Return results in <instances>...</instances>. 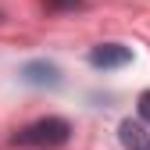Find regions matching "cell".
<instances>
[{
  "label": "cell",
  "instance_id": "cell-1",
  "mask_svg": "<svg viewBox=\"0 0 150 150\" xmlns=\"http://www.w3.org/2000/svg\"><path fill=\"white\" fill-rule=\"evenodd\" d=\"M68 136H71V125H68L64 118H40V122L25 125L22 132L14 136V143H18V146L50 150V146H61V143H68Z\"/></svg>",
  "mask_w": 150,
  "mask_h": 150
},
{
  "label": "cell",
  "instance_id": "cell-2",
  "mask_svg": "<svg viewBox=\"0 0 150 150\" xmlns=\"http://www.w3.org/2000/svg\"><path fill=\"white\" fill-rule=\"evenodd\" d=\"M132 61V50L122 47V43H100L89 50V64L93 68H122Z\"/></svg>",
  "mask_w": 150,
  "mask_h": 150
},
{
  "label": "cell",
  "instance_id": "cell-3",
  "mask_svg": "<svg viewBox=\"0 0 150 150\" xmlns=\"http://www.w3.org/2000/svg\"><path fill=\"white\" fill-rule=\"evenodd\" d=\"M22 79L29 86H57L61 82V71H57V64H50V61H29L22 68Z\"/></svg>",
  "mask_w": 150,
  "mask_h": 150
},
{
  "label": "cell",
  "instance_id": "cell-4",
  "mask_svg": "<svg viewBox=\"0 0 150 150\" xmlns=\"http://www.w3.org/2000/svg\"><path fill=\"white\" fill-rule=\"evenodd\" d=\"M118 136H122L125 150H150V132L139 122H122L118 125Z\"/></svg>",
  "mask_w": 150,
  "mask_h": 150
},
{
  "label": "cell",
  "instance_id": "cell-5",
  "mask_svg": "<svg viewBox=\"0 0 150 150\" xmlns=\"http://www.w3.org/2000/svg\"><path fill=\"white\" fill-rule=\"evenodd\" d=\"M136 111H139V118L150 125V89H143V93H139V104H136Z\"/></svg>",
  "mask_w": 150,
  "mask_h": 150
},
{
  "label": "cell",
  "instance_id": "cell-6",
  "mask_svg": "<svg viewBox=\"0 0 150 150\" xmlns=\"http://www.w3.org/2000/svg\"><path fill=\"white\" fill-rule=\"evenodd\" d=\"M50 4H54V7H79L82 0H50Z\"/></svg>",
  "mask_w": 150,
  "mask_h": 150
}]
</instances>
